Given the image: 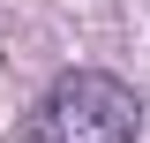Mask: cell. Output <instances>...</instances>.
<instances>
[{
	"label": "cell",
	"mask_w": 150,
	"mask_h": 143,
	"mask_svg": "<svg viewBox=\"0 0 150 143\" xmlns=\"http://www.w3.org/2000/svg\"><path fill=\"white\" fill-rule=\"evenodd\" d=\"M30 143H135V90L98 68L60 75L30 113Z\"/></svg>",
	"instance_id": "6da1fadb"
}]
</instances>
